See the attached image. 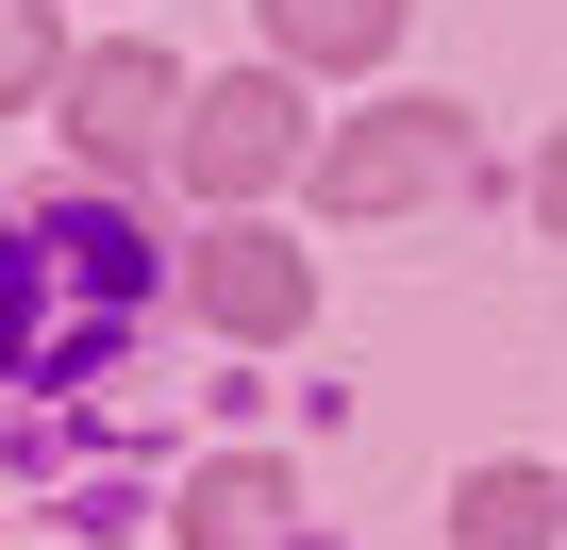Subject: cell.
Listing matches in <instances>:
<instances>
[{
    "mask_svg": "<svg viewBox=\"0 0 567 550\" xmlns=\"http://www.w3.org/2000/svg\"><path fill=\"white\" fill-rule=\"evenodd\" d=\"M151 234L134 217H34L0 234V367H84L101 334H134Z\"/></svg>",
    "mask_w": 567,
    "mask_h": 550,
    "instance_id": "cell-1",
    "label": "cell"
},
{
    "mask_svg": "<svg viewBox=\"0 0 567 550\" xmlns=\"http://www.w3.org/2000/svg\"><path fill=\"white\" fill-rule=\"evenodd\" d=\"M167 167H184L217 217H250L284 167H318V134H301V84H284V68H234V84H200V101H184V134H167Z\"/></svg>",
    "mask_w": 567,
    "mask_h": 550,
    "instance_id": "cell-2",
    "label": "cell"
},
{
    "mask_svg": "<svg viewBox=\"0 0 567 550\" xmlns=\"http://www.w3.org/2000/svg\"><path fill=\"white\" fill-rule=\"evenodd\" d=\"M467 167H484L467 101H384V117L318 134V200H334V217H401V200H451Z\"/></svg>",
    "mask_w": 567,
    "mask_h": 550,
    "instance_id": "cell-3",
    "label": "cell"
},
{
    "mask_svg": "<svg viewBox=\"0 0 567 550\" xmlns=\"http://www.w3.org/2000/svg\"><path fill=\"white\" fill-rule=\"evenodd\" d=\"M167 134H184V84H167V51H134V34H117L101 68H68V151H84V167H151Z\"/></svg>",
    "mask_w": 567,
    "mask_h": 550,
    "instance_id": "cell-4",
    "label": "cell"
},
{
    "mask_svg": "<svg viewBox=\"0 0 567 550\" xmlns=\"http://www.w3.org/2000/svg\"><path fill=\"white\" fill-rule=\"evenodd\" d=\"M184 301H200L217 334H250V351H267V334H301V301H318V284H301V250H267L250 217H217V234H200V267H184Z\"/></svg>",
    "mask_w": 567,
    "mask_h": 550,
    "instance_id": "cell-5",
    "label": "cell"
},
{
    "mask_svg": "<svg viewBox=\"0 0 567 550\" xmlns=\"http://www.w3.org/2000/svg\"><path fill=\"white\" fill-rule=\"evenodd\" d=\"M284 517H301V484H284L267 450H234V467H200V484H184V550H267Z\"/></svg>",
    "mask_w": 567,
    "mask_h": 550,
    "instance_id": "cell-6",
    "label": "cell"
},
{
    "mask_svg": "<svg viewBox=\"0 0 567 550\" xmlns=\"http://www.w3.org/2000/svg\"><path fill=\"white\" fill-rule=\"evenodd\" d=\"M384 34H401V0H267L284 68H384Z\"/></svg>",
    "mask_w": 567,
    "mask_h": 550,
    "instance_id": "cell-7",
    "label": "cell"
},
{
    "mask_svg": "<svg viewBox=\"0 0 567 550\" xmlns=\"http://www.w3.org/2000/svg\"><path fill=\"white\" fill-rule=\"evenodd\" d=\"M550 517H567V500H550L534 467H467V484H451V533H467V550H534Z\"/></svg>",
    "mask_w": 567,
    "mask_h": 550,
    "instance_id": "cell-8",
    "label": "cell"
},
{
    "mask_svg": "<svg viewBox=\"0 0 567 550\" xmlns=\"http://www.w3.org/2000/svg\"><path fill=\"white\" fill-rule=\"evenodd\" d=\"M51 84V0H0V101Z\"/></svg>",
    "mask_w": 567,
    "mask_h": 550,
    "instance_id": "cell-9",
    "label": "cell"
},
{
    "mask_svg": "<svg viewBox=\"0 0 567 550\" xmlns=\"http://www.w3.org/2000/svg\"><path fill=\"white\" fill-rule=\"evenodd\" d=\"M534 217H550V234H567V134H550V167H534Z\"/></svg>",
    "mask_w": 567,
    "mask_h": 550,
    "instance_id": "cell-10",
    "label": "cell"
}]
</instances>
